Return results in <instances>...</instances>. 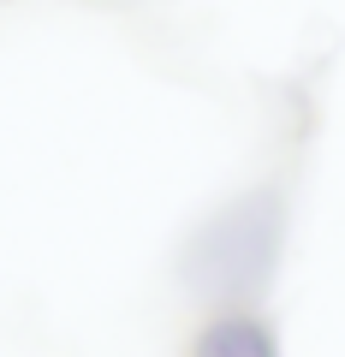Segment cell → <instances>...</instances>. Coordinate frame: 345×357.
<instances>
[{"label": "cell", "mask_w": 345, "mask_h": 357, "mask_svg": "<svg viewBox=\"0 0 345 357\" xmlns=\"http://www.w3.org/2000/svg\"><path fill=\"white\" fill-rule=\"evenodd\" d=\"M191 357H280V333L262 304H215L191 333Z\"/></svg>", "instance_id": "6da1fadb"}]
</instances>
